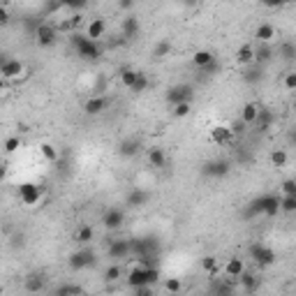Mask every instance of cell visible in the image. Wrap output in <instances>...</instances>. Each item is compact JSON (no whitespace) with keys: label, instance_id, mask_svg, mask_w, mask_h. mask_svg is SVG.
I'll return each instance as SVG.
<instances>
[{"label":"cell","instance_id":"cell-1","mask_svg":"<svg viewBox=\"0 0 296 296\" xmlns=\"http://www.w3.org/2000/svg\"><path fill=\"white\" fill-rule=\"evenodd\" d=\"M157 280H160V271H157L155 264L134 262L127 268V285L132 289H137V287H153Z\"/></svg>","mask_w":296,"mask_h":296},{"label":"cell","instance_id":"cell-2","mask_svg":"<svg viewBox=\"0 0 296 296\" xmlns=\"http://www.w3.org/2000/svg\"><path fill=\"white\" fill-rule=\"evenodd\" d=\"M69 44L74 46L77 55H81L83 60H97L102 55V49L97 46V42L90 40L88 35H81V32H77V30L69 35Z\"/></svg>","mask_w":296,"mask_h":296},{"label":"cell","instance_id":"cell-3","mask_svg":"<svg viewBox=\"0 0 296 296\" xmlns=\"http://www.w3.org/2000/svg\"><path fill=\"white\" fill-rule=\"evenodd\" d=\"M42 194H44V188L37 183H21L18 185V201L26 203V206H35V203L42 201Z\"/></svg>","mask_w":296,"mask_h":296},{"label":"cell","instance_id":"cell-4","mask_svg":"<svg viewBox=\"0 0 296 296\" xmlns=\"http://www.w3.org/2000/svg\"><path fill=\"white\" fill-rule=\"evenodd\" d=\"M55 40H58V30H55L51 23H40L35 30V42L37 46H42V49H51V46L55 44Z\"/></svg>","mask_w":296,"mask_h":296},{"label":"cell","instance_id":"cell-5","mask_svg":"<svg viewBox=\"0 0 296 296\" xmlns=\"http://www.w3.org/2000/svg\"><path fill=\"white\" fill-rule=\"evenodd\" d=\"M194 97V88L190 83H178V86L166 90V102L169 104H178V102H192Z\"/></svg>","mask_w":296,"mask_h":296},{"label":"cell","instance_id":"cell-6","mask_svg":"<svg viewBox=\"0 0 296 296\" xmlns=\"http://www.w3.org/2000/svg\"><path fill=\"white\" fill-rule=\"evenodd\" d=\"M250 257H252L254 264H259V266H271V264L275 262V252H273L268 245H262V243H254L252 248H250Z\"/></svg>","mask_w":296,"mask_h":296},{"label":"cell","instance_id":"cell-7","mask_svg":"<svg viewBox=\"0 0 296 296\" xmlns=\"http://www.w3.org/2000/svg\"><path fill=\"white\" fill-rule=\"evenodd\" d=\"M109 259H125L132 254V240L127 238H116L109 243V250H106Z\"/></svg>","mask_w":296,"mask_h":296},{"label":"cell","instance_id":"cell-8","mask_svg":"<svg viewBox=\"0 0 296 296\" xmlns=\"http://www.w3.org/2000/svg\"><path fill=\"white\" fill-rule=\"evenodd\" d=\"M23 74V63L16 58H5L0 63V77L3 79H18Z\"/></svg>","mask_w":296,"mask_h":296},{"label":"cell","instance_id":"cell-9","mask_svg":"<svg viewBox=\"0 0 296 296\" xmlns=\"http://www.w3.org/2000/svg\"><path fill=\"white\" fill-rule=\"evenodd\" d=\"M211 141L215 143V146H229V143L234 141V132H231L229 125H215V127L211 130Z\"/></svg>","mask_w":296,"mask_h":296},{"label":"cell","instance_id":"cell-10","mask_svg":"<svg viewBox=\"0 0 296 296\" xmlns=\"http://www.w3.org/2000/svg\"><path fill=\"white\" fill-rule=\"evenodd\" d=\"M102 222H104L106 229L116 231V229H120V227H123V222H125V213L120 211V208H109V211H106L104 215H102Z\"/></svg>","mask_w":296,"mask_h":296},{"label":"cell","instance_id":"cell-11","mask_svg":"<svg viewBox=\"0 0 296 296\" xmlns=\"http://www.w3.org/2000/svg\"><path fill=\"white\" fill-rule=\"evenodd\" d=\"M92 262H95V254L88 252V250H79V252H74L72 257H69V268H74V271H81V268L90 266Z\"/></svg>","mask_w":296,"mask_h":296},{"label":"cell","instance_id":"cell-12","mask_svg":"<svg viewBox=\"0 0 296 296\" xmlns=\"http://www.w3.org/2000/svg\"><path fill=\"white\" fill-rule=\"evenodd\" d=\"M243 271H245V262H243L240 257H229V259L225 262V266H222V273H225L227 278H234V280H236V278H238Z\"/></svg>","mask_w":296,"mask_h":296},{"label":"cell","instance_id":"cell-13","mask_svg":"<svg viewBox=\"0 0 296 296\" xmlns=\"http://www.w3.org/2000/svg\"><path fill=\"white\" fill-rule=\"evenodd\" d=\"M203 174H206V176H215V178L227 176V174H229V162H222V160L206 162V164H203Z\"/></svg>","mask_w":296,"mask_h":296},{"label":"cell","instance_id":"cell-14","mask_svg":"<svg viewBox=\"0 0 296 296\" xmlns=\"http://www.w3.org/2000/svg\"><path fill=\"white\" fill-rule=\"evenodd\" d=\"M104 32H106V21H104V18H92V21L86 26V35L90 37V40H95V42L102 40Z\"/></svg>","mask_w":296,"mask_h":296},{"label":"cell","instance_id":"cell-15","mask_svg":"<svg viewBox=\"0 0 296 296\" xmlns=\"http://www.w3.org/2000/svg\"><path fill=\"white\" fill-rule=\"evenodd\" d=\"M254 37H257L259 44H271V40L275 37V26L273 23H259L257 30H254Z\"/></svg>","mask_w":296,"mask_h":296},{"label":"cell","instance_id":"cell-16","mask_svg":"<svg viewBox=\"0 0 296 296\" xmlns=\"http://www.w3.org/2000/svg\"><path fill=\"white\" fill-rule=\"evenodd\" d=\"M106 104H109V102H106V97H90V100L86 102V104H83V111H86L88 116H100L102 111L106 109Z\"/></svg>","mask_w":296,"mask_h":296},{"label":"cell","instance_id":"cell-17","mask_svg":"<svg viewBox=\"0 0 296 296\" xmlns=\"http://www.w3.org/2000/svg\"><path fill=\"white\" fill-rule=\"evenodd\" d=\"M192 63L197 65L199 69H206L208 65H213V63H215V55H213L208 49H199L197 53L192 55Z\"/></svg>","mask_w":296,"mask_h":296},{"label":"cell","instance_id":"cell-18","mask_svg":"<svg viewBox=\"0 0 296 296\" xmlns=\"http://www.w3.org/2000/svg\"><path fill=\"white\" fill-rule=\"evenodd\" d=\"M257 111H259V104H254V102L243 104V109H240V123H243V125H254Z\"/></svg>","mask_w":296,"mask_h":296},{"label":"cell","instance_id":"cell-19","mask_svg":"<svg viewBox=\"0 0 296 296\" xmlns=\"http://www.w3.org/2000/svg\"><path fill=\"white\" fill-rule=\"evenodd\" d=\"M166 164V153L162 151V148H151L148 151V166H153V169H160V166Z\"/></svg>","mask_w":296,"mask_h":296},{"label":"cell","instance_id":"cell-20","mask_svg":"<svg viewBox=\"0 0 296 296\" xmlns=\"http://www.w3.org/2000/svg\"><path fill=\"white\" fill-rule=\"evenodd\" d=\"M254 125H257L262 132H266V130H271V125H273V114L268 109H262L259 106V111H257V118H254Z\"/></svg>","mask_w":296,"mask_h":296},{"label":"cell","instance_id":"cell-21","mask_svg":"<svg viewBox=\"0 0 296 296\" xmlns=\"http://www.w3.org/2000/svg\"><path fill=\"white\" fill-rule=\"evenodd\" d=\"M92 236H95V231H92L90 225H81V227H77V231H74V240H77L79 245H88L92 240Z\"/></svg>","mask_w":296,"mask_h":296},{"label":"cell","instance_id":"cell-22","mask_svg":"<svg viewBox=\"0 0 296 296\" xmlns=\"http://www.w3.org/2000/svg\"><path fill=\"white\" fill-rule=\"evenodd\" d=\"M236 63L238 65H252L254 63V46L243 44L238 51H236Z\"/></svg>","mask_w":296,"mask_h":296},{"label":"cell","instance_id":"cell-23","mask_svg":"<svg viewBox=\"0 0 296 296\" xmlns=\"http://www.w3.org/2000/svg\"><path fill=\"white\" fill-rule=\"evenodd\" d=\"M146 201H148V192H146V190H132V192L127 194V206H132V208L143 206Z\"/></svg>","mask_w":296,"mask_h":296},{"label":"cell","instance_id":"cell-24","mask_svg":"<svg viewBox=\"0 0 296 296\" xmlns=\"http://www.w3.org/2000/svg\"><path fill=\"white\" fill-rule=\"evenodd\" d=\"M238 280H240V285H243L245 291H254V289L259 287V278L254 275V273H250V271H243V273H240Z\"/></svg>","mask_w":296,"mask_h":296},{"label":"cell","instance_id":"cell-25","mask_svg":"<svg viewBox=\"0 0 296 296\" xmlns=\"http://www.w3.org/2000/svg\"><path fill=\"white\" fill-rule=\"evenodd\" d=\"M123 35L125 37H137L139 35V21H137V16H125L123 18Z\"/></svg>","mask_w":296,"mask_h":296},{"label":"cell","instance_id":"cell-26","mask_svg":"<svg viewBox=\"0 0 296 296\" xmlns=\"http://www.w3.org/2000/svg\"><path fill=\"white\" fill-rule=\"evenodd\" d=\"M40 153L46 162H58V148L53 143H42L40 146Z\"/></svg>","mask_w":296,"mask_h":296},{"label":"cell","instance_id":"cell-27","mask_svg":"<svg viewBox=\"0 0 296 296\" xmlns=\"http://www.w3.org/2000/svg\"><path fill=\"white\" fill-rule=\"evenodd\" d=\"M280 211L285 213L296 211V194H280Z\"/></svg>","mask_w":296,"mask_h":296},{"label":"cell","instance_id":"cell-28","mask_svg":"<svg viewBox=\"0 0 296 296\" xmlns=\"http://www.w3.org/2000/svg\"><path fill=\"white\" fill-rule=\"evenodd\" d=\"M137 77H139L137 69H123V72H120V83H123L125 88H130V90H132V86H134V81H137Z\"/></svg>","mask_w":296,"mask_h":296},{"label":"cell","instance_id":"cell-29","mask_svg":"<svg viewBox=\"0 0 296 296\" xmlns=\"http://www.w3.org/2000/svg\"><path fill=\"white\" fill-rule=\"evenodd\" d=\"M273 49L268 44H259V49H254V63H266L271 58Z\"/></svg>","mask_w":296,"mask_h":296},{"label":"cell","instance_id":"cell-30","mask_svg":"<svg viewBox=\"0 0 296 296\" xmlns=\"http://www.w3.org/2000/svg\"><path fill=\"white\" fill-rule=\"evenodd\" d=\"M120 275H123V268H120L118 264H111V266H106V271H104V280L106 282L120 280Z\"/></svg>","mask_w":296,"mask_h":296},{"label":"cell","instance_id":"cell-31","mask_svg":"<svg viewBox=\"0 0 296 296\" xmlns=\"http://www.w3.org/2000/svg\"><path fill=\"white\" fill-rule=\"evenodd\" d=\"M174 106V111H171V116L174 118H185V116H190V102H178V104H171Z\"/></svg>","mask_w":296,"mask_h":296},{"label":"cell","instance_id":"cell-32","mask_svg":"<svg viewBox=\"0 0 296 296\" xmlns=\"http://www.w3.org/2000/svg\"><path fill=\"white\" fill-rule=\"evenodd\" d=\"M58 3H60V7H67V9H72V12H81L88 5V0H58Z\"/></svg>","mask_w":296,"mask_h":296},{"label":"cell","instance_id":"cell-33","mask_svg":"<svg viewBox=\"0 0 296 296\" xmlns=\"http://www.w3.org/2000/svg\"><path fill=\"white\" fill-rule=\"evenodd\" d=\"M26 287L30 291H42V289H44V278H42V275H30L26 280Z\"/></svg>","mask_w":296,"mask_h":296},{"label":"cell","instance_id":"cell-34","mask_svg":"<svg viewBox=\"0 0 296 296\" xmlns=\"http://www.w3.org/2000/svg\"><path fill=\"white\" fill-rule=\"evenodd\" d=\"M271 162H273V166H285L287 164V151H282V148L273 151L271 153Z\"/></svg>","mask_w":296,"mask_h":296},{"label":"cell","instance_id":"cell-35","mask_svg":"<svg viewBox=\"0 0 296 296\" xmlns=\"http://www.w3.org/2000/svg\"><path fill=\"white\" fill-rule=\"evenodd\" d=\"M201 268L206 273H215L217 271V257H213V254H208V257L201 259Z\"/></svg>","mask_w":296,"mask_h":296},{"label":"cell","instance_id":"cell-36","mask_svg":"<svg viewBox=\"0 0 296 296\" xmlns=\"http://www.w3.org/2000/svg\"><path fill=\"white\" fill-rule=\"evenodd\" d=\"M3 146H5V153H16L18 148H21V139H18V137H7Z\"/></svg>","mask_w":296,"mask_h":296},{"label":"cell","instance_id":"cell-37","mask_svg":"<svg viewBox=\"0 0 296 296\" xmlns=\"http://www.w3.org/2000/svg\"><path fill=\"white\" fill-rule=\"evenodd\" d=\"M280 55L285 60H294V55H296V46L291 44V42H285V44L280 46Z\"/></svg>","mask_w":296,"mask_h":296},{"label":"cell","instance_id":"cell-38","mask_svg":"<svg viewBox=\"0 0 296 296\" xmlns=\"http://www.w3.org/2000/svg\"><path fill=\"white\" fill-rule=\"evenodd\" d=\"M81 287L79 285H63V287H58V289H55V294L58 296H65V294H81Z\"/></svg>","mask_w":296,"mask_h":296},{"label":"cell","instance_id":"cell-39","mask_svg":"<svg viewBox=\"0 0 296 296\" xmlns=\"http://www.w3.org/2000/svg\"><path fill=\"white\" fill-rule=\"evenodd\" d=\"M146 88H148V77L139 72L137 81H134V86H132V92H141V90H146Z\"/></svg>","mask_w":296,"mask_h":296},{"label":"cell","instance_id":"cell-40","mask_svg":"<svg viewBox=\"0 0 296 296\" xmlns=\"http://www.w3.org/2000/svg\"><path fill=\"white\" fill-rule=\"evenodd\" d=\"M164 289H166V291H171V294H176V291H180V289H183V285H180V280H178V278H166V282H164Z\"/></svg>","mask_w":296,"mask_h":296},{"label":"cell","instance_id":"cell-41","mask_svg":"<svg viewBox=\"0 0 296 296\" xmlns=\"http://www.w3.org/2000/svg\"><path fill=\"white\" fill-rule=\"evenodd\" d=\"M282 194H296V180L294 178L282 180Z\"/></svg>","mask_w":296,"mask_h":296},{"label":"cell","instance_id":"cell-42","mask_svg":"<svg viewBox=\"0 0 296 296\" xmlns=\"http://www.w3.org/2000/svg\"><path fill=\"white\" fill-rule=\"evenodd\" d=\"M285 88H287V90H294V88H296V72H287L285 74Z\"/></svg>","mask_w":296,"mask_h":296},{"label":"cell","instance_id":"cell-43","mask_svg":"<svg viewBox=\"0 0 296 296\" xmlns=\"http://www.w3.org/2000/svg\"><path fill=\"white\" fill-rule=\"evenodd\" d=\"M164 53H169V42L162 40L160 44H157V49H155V58H162Z\"/></svg>","mask_w":296,"mask_h":296},{"label":"cell","instance_id":"cell-44","mask_svg":"<svg viewBox=\"0 0 296 296\" xmlns=\"http://www.w3.org/2000/svg\"><path fill=\"white\" fill-rule=\"evenodd\" d=\"M289 3H294V0H262V5H266V7H282Z\"/></svg>","mask_w":296,"mask_h":296},{"label":"cell","instance_id":"cell-45","mask_svg":"<svg viewBox=\"0 0 296 296\" xmlns=\"http://www.w3.org/2000/svg\"><path fill=\"white\" fill-rule=\"evenodd\" d=\"M120 153H123V155H134V153H137V143H123V148H120Z\"/></svg>","mask_w":296,"mask_h":296},{"label":"cell","instance_id":"cell-46","mask_svg":"<svg viewBox=\"0 0 296 296\" xmlns=\"http://www.w3.org/2000/svg\"><path fill=\"white\" fill-rule=\"evenodd\" d=\"M7 23H9V12H7V7L0 5V26H7Z\"/></svg>","mask_w":296,"mask_h":296},{"label":"cell","instance_id":"cell-47","mask_svg":"<svg viewBox=\"0 0 296 296\" xmlns=\"http://www.w3.org/2000/svg\"><path fill=\"white\" fill-rule=\"evenodd\" d=\"M259 79H262V72H248L245 74V81H250V83L259 81Z\"/></svg>","mask_w":296,"mask_h":296},{"label":"cell","instance_id":"cell-48","mask_svg":"<svg viewBox=\"0 0 296 296\" xmlns=\"http://www.w3.org/2000/svg\"><path fill=\"white\" fill-rule=\"evenodd\" d=\"M5 178H7V166H5V164H0V183H3Z\"/></svg>","mask_w":296,"mask_h":296},{"label":"cell","instance_id":"cell-49","mask_svg":"<svg viewBox=\"0 0 296 296\" xmlns=\"http://www.w3.org/2000/svg\"><path fill=\"white\" fill-rule=\"evenodd\" d=\"M120 5H123V7H132V0H123Z\"/></svg>","mask_w":296,"mask_h":296}]
</instances>
